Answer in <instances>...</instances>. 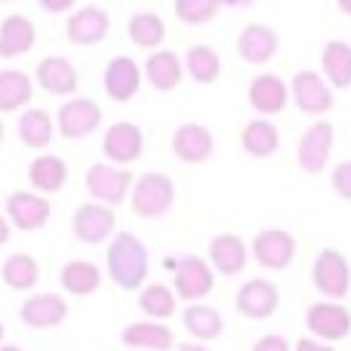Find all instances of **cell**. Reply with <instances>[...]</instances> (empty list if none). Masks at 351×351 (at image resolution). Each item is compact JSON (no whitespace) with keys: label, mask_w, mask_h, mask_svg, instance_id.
Segmentation results:
<instances>
[{"label":"cell","mask_w":351,"mask_h":351,"mask_svg":"<svg viewBox=\"0 0 351 351\" xmlns=\"http://www.w3.org/2000/svg\"><path fill=\"white\" fill-rule=\"evenodd\" d=\"M108 278L114 280L121 290H142L148 278V250L133 231H114L108 243Z\"/></svg>","instance_id":"1"},{"label":"cell","mask_w":351,"mask_h":351,"mask_svg":"<svg viewBox=\"0 0 351 351\" xmlns=\"http://www.w3.org/2000/svg\"><path fill=\"white\" fill-rule=\"evenodd\" d=\"M176 204V185L167 173H145L136 179L133 194H130V206L139 219H158L170 213Z\"/></svg>","instance_id":"2"},{"label":"cell","mask_w":351,"mask_h":351,"mask_svg":"<svg viewBox=\"0 0 351 351\" xmlns=\"http://www.w3.org/2000/svg\"><path fill=\"white\" fill-rule=\"evenodd\" d=\"M311 280L315 290L327 299H346L351 290V265L348 259L333 247H324L311 265Z\"/></svg>","instance_id":"3"},{"label":"cell","mask_w":351,"mask_h":351,"mask_svg":"<svg viewBox=\"0 0 351 351\" xmlns=\"http://www.w3.org/2000/svg\"><path fill=\"white\" fill-rule=\"evenodd\" d=\"M213 265L200 256H185V259L173 262V287L176 296L185 299V302H200L213 293Z\"/></svg>","instance_id":"4"},{"label":"cell","mask_w":351,"mask_h":351,"mask_svg":"<svg viewBox=\"0 0 351 351\" xmlns=\"http://www.w3.org/2000/svg\"><path fill=\"white\" fill-rule=\"evenodd\" d=\"M253 259L268 271H284L296 259V237L284 228H265L253 237Z\"/></svg>","instance_id":"5"},{"label":"cell","mask_w":351,"mask_h":351,"mask_svg":"<svg viewBox=\"0 0 351 351\" xmlns=\"http://www.w3.org/2000/svg\"><path fill=\"white\" fill-rule=\"evenodd\" d=\"M142 148H145V136L136 123L130 121H117L105 130V139H102V154L108 164L117 167H130L142 158Z\"/></svg>","instance_id":"6"},{"label":"cell","mask_w":351,"mask_h":351,"mask_svg":"<svg viewBox=\"0 0 351 351\" xmlns=\"http://www.w3.org/2000/svg\"><path fill=\"white\" fill-rule=\"evenodd\" d=\"M133 185V173L127 167H117V164H93L86 170V188L90 194L99 200V204H123L127 200V191Z\"/></svg>","instance_id":"7"},{"label":"cell","mask_w":351,"mask_h":351,"mask_svg":"<svg viewBox=\"0 0 351 351\" xmlns=\"http://www.w3.org/2000/svg\"><path fill=\"white\" fill-rule=\"evenodd\" d=\"M305 327L321 342H342L351 333V315L339 302H315L305 311Z\"/></svg>","instance_id":"8"},{"label":"cell","mask_w":351,"mask_h":351,"mask_svg":"<svg viewBox=\"0 0 351 351\" xmlns=\"http://www.w3.org/2000/svg\"><path fill=\"white\" fill-rule=\"evenodd\" d=\"M333 123L330 121H317L311 123L308 130L302 133V139H299L296 145V164L302 173L315 176L321 173L324 167H327L330 160V152H333Z\"/></svg>","instance_id":"9"},{"label":"cell","mask_w":351,"mask_h":351,"mask_svg":"<svg viewBox=\"0 0 351 351\" xmlns=\"http://www.w3.org/2000/svg\"><path fill=\"white\" fill-rule=\"evenodd\" d=\"M49 206L47 194H37V191H12L6 197V219H10L12 228L19 231H37L49 222Z\"/></svg>","instance_id":"10"},{"label":"cell","mask_w":351,"mask_h":351,"mask_svg":"<svg viewBox=\"0 0 351 351\" xmlns=\"http://www.w3.org/2000/svg\"><path fill=\"white\" fill-rule=\"evenodd\" d=\"M99 123H102V108L93 99H71L56 114V130L65 139H86L99 130Z\"/></svg>","instance_id":"11"},{"label":"cell","mask_w":351,"mask_h":351,"mask_svg":"<svg viewBox=\"0 0 351 351\" xmlns=\"http://www.w3.org/2000/svg\"><path fill=\"white\" fill-rule=\"evenodd\" d=\"M71 228H74V237L84 243H102L108 237H114V228H117V216L108 204H84L77 206L71 219Z\"/></svg>","instance_id":"12"},{"label":"cell","mask_w":351,"mask_h":351,"mask_svg":"<svg viewBox=\"0 0 351 351\" xmlns=\"http://www.w3.org/2000/svg\"><path fill=\"white\" fill-rule=\"evenodd\" d=\"M111 31V19L102 6H80L68 16L65 22V34L74 47H96L108 37Z\"/></svg>","instance_id":"13"},{"label":"cell","mask_w":351,"mask_h":351,"mask_svg":"<svg viewBox=\"0 0 351 351\" xmlns=\"http://www.w3.org/2000/svg\"><path fill=\"white\" fill-rule=\"evenodd\" d=\"M234 305H237V311H241L243 317H250V321H265V317H271L274 311H278L280 293H278V287H274L271 280L253 278V280H247V284L237 290Z\"/></svg>","instance_id":"14"},{"label":"cell","mask_w":351,"mask_h":351,"mask_svg":"<svg viewBox=\"0 0 351 351\" xmlns=\"http://www.w3.org/2000/svg\"><path fill=\"white\" fill-rule=\"evenodd\" d=\"M290 96L296 102V108L305 111V114H327L333 108V86L317 71H299L293 77Z\"/></svg>","instance_id":"15"},{"label":"cell","mask_w":351,"mask_h":351,"mask_svg":"<svg viewBox=\"0 0 351 351\" xmlns=\"http://www.w3.org/2000/svg\"><path fill=\"white\" fill-rule=\"evenodd\" d=\"M19 317L31 330H53L68 317V302L62 296H56V293H34V296H28L22 302Z\"/></svg>","instance_id":"16"},{"label":"cell","mask_w":351,"mask_h":351,"mask_svg":"<svg viewBox=\"0 0 351 351\" xmlns=\"http://www.w3.org/2000/svg\"><path fill=\"white\" fill-rule=\"evenodd\" d=\"M278 47H280V40L274 34V28H268L262 22L243 25V31L237 34V56L247 65H265V62H271L278 56Z\"/></svg>","instance_id":"17"},{"label":"cell","mask_w":351,"mask_h":351,"mask_svg":"<svg viewBox=\"0 0 351 351\" xmlns=\"http://www.w3.org/2000/svg\"><path fill=\"white\" fill-rule=\"evenodd\" d=\"M142 86V68L130 56H114L105 68V96L111 102H130Z\"/></svg>","instance_id":"18"},{"label":"cell","mask_w":351,"mask_h":351,"mask_svg":"<svg viewBox=\"0 0 351 351\" xmlns=\"http://www.w3.org/2000/svg\"><path fill=\"white\" fill-rule=\"evenodd\" d=\"M247 241L234 231H225V234H216L210 241V265L213 271L225 274V278H234L247 268Z\"/></svg>","instance_id":"19"},{"label":"cell","mask_w":351,"mask_h":351,"mask_svg":"<svg viewBox=\"0 0 351 351\" xmlns=\"http://www.w3.org/2000/svg\"><path fill=\"white\" fill-rule=\"evenodd\" d=\"M213 133L204 123H182L173 133V154L182 164H206L213 154Z\"/></svg>","instance_id":"20"},{"label":"cell","mask_w":351,"mask_h":351,"mask_svg":"<svg viewBox=\"0 0 351 351\" xmlns=\"http://www.w3.org/2000/svg\"><path fill=\"white\" fill-rule=\"evenodd\" d=\"M34 80L49 93V96H71L77 93V68L65 59V56H47L37 62Z\"/></svg>","instance_id":"21"},{"label":"cell","mask_w":351,"mask_h":351,"mask_svg":"<svg viewBox=\"0 0 351 351\" xmlns=\"http://www.w3.org/2000/svg\"><path fill=\"white\" fill-rule=\"evenodd\" d=\"M247 96H250V105H253L259 114L268 117V114H280V111L287 108V102H290V86H287V80L278 77V74H259V77H253Z\"/></svg>","instance_id":"22"},{"label":"cell","mask_w":351,"mask_h":351,"mask_svg":"<svg viewBox=\"0 0 351 351\" xmlns=\"http://www.w3.org/2000/svg\"><path fill=\"white\" fill-rule=\"evenodd\" d=\"M121 342L136 351H170L176 346L173 330L164 321H136L121 333Z\"/></svg>","instance_id":"23"},{"label":"cell","mask_w":351,"mask_h":351,"mask_svg":"<svg viewBox=\"0 0 351 351\" xmlns=\"http://www.w3.org/2000/svg\"><path fill=\"white\" fill-rule=\"evenodd\" d=\"M37 43V28L28 16H6L0 25V56L3 59H19L31 53Z\"/></svg>","instance_id":"24"},{"label":"cell","mask_w":351,"mask_h":351,"mask_svg":"<svg viewBox=\"0 0 351 351\" xmlns=\"http://www.w3.org/2000/svg\"><path fill=\"white\" fill-rule=\"evenodd\" d=\"M182 74H185V62L173 53V49H154L145 62V77L154 90L170 93L182 84Z\"/></svg>","instance_id":"25"},{"label":"cell","mask_w":351,"mask_h":351,"mask_svg":"<svg viewBox=\"0 0 351 351\" xmlns=\"http://www.w3.org/2000/svg\"><path fill=\"white\" fill-rule=\"evenodd\" d=\"M68 179V164L59 154H40V158L31 160L28 167V185L37 194H56L65 188Z\"/></svg>","instance_id":"26"},{"label":"cell","mask_w":351,"mask_h":351,"mask_svg":"<svg viewBox=\"0 0 351 351\" xmlns=\"http://www.w3.org/2000/svg\"><path fill=\"white\" fill-rule=\"evenodd\" d=\"M59 284L71 296H93L102 287V271L90 259H71L59 274Z\"/></svg>","instance_id":"27"},{"label":"cell","mask_w":351,"mask_h":351,"mask_svg":"<svg viewBox=\"0 0 351 351\" xmlns=\"http://www.w3.org/2000/svg\"><path fill=\"white\" fill-rule=\"evenodd\" d=\"M321 68L333 90H348L351 86V47L346 40H330L321 49Z\"/></svg>","instance_id":"28"},{"label":"cell","mask_w":351,"mask_h":351,"mask_svg":"<svg viewBox=\"0 0 351 351\" xmlns=\"http://www.w3.org/2000/svg\"><path fill=\"white\" fill-rule=\"evenodd\" d=\"M182 327H185L197 342H213L222 336L225 324H222V315H219L216 308H210V305H204V302H191L185 311H182Z\"/></svg>","instance_id":"29"},{"label":"cell","mask_w":351,"mask_h":351,"mask_svg":"<svg viewBox=\"0 0 351 351\" xmlns=\"http://www.w3.org/2000/svg\"><path fill=\"white\" fill-rule=\"evenodd\" d=\"M241 145L243 152L250 154V158H271L274 152H278L280 145V133L278 127H274L271 121H265V117H259V121H250L247 127L241 130Z\"/></svg>","instance_id":"30"},{"label":"cell","mask_w":351,"mask_h":351,"mask_svg":"<svg viewBox=\"0 0 351 351\" xmlns=\"http://www.w3.org/2000/svg\"><path fill=\"white\" fill-rule=\"evenodd\" d=\"M34 96V84L25 71L19 68H3L0 71V111L10 114V111H19L31 102Z\"/></svg>","instance_id":"31"},{"label":"cell","mask_w":351,"mask_h":351,"mask_svg":"<svg viewBox=\"0 0 351 351\" xmlns=\"http://www.w3.org/2000/svg\"><path fill=\"white\" fill-rule=\"evenodd\" d=\"M16 133H19V139H22V145L40 152V148H47L49 142H53V117L43 108H28L19 117Z\"/></svg>","instance_id":"32"},{"label":"cell","mask_w":351,"mask_h":351,"mask_svg":"<svg viewBox=\"0 0 351 351\" xmlns=\"http://www.w3.org/2000/svg\"><path fill=\"white\" fill-rule=\"evenodd\" d=\"M0 278H3V284L10 290H31L37 284V278H40V265L28 253H12L0 268Z\"/></svg>","instance_id":"33"},{"label":"cell","mask_w":351,"mask_h":351,"mask_svg":"<svg viewBox=\"0 0 351 351\" xmlns=\"http://www.w3.org/2000/svg\"><path fill=\"white\" fill-rule=\"evenodd\" d=\"M130 40L136 43L139 49H158L167 37V25L158 12H136L127 25Z\"/></svg>","instance_id":"34"},{"label":"cell","mask_w":351,"mask_h":351,"mask_svg":"<svg viewBox=\"0 0 351 351\" xmlns=\"http://www.w3.org/2000/svg\"><path fill=\"white\" fill-rule=\"evenodd\" d=\"M185 71L191 74L197 84H213V80L219 77V71H222V59H219V53L213 47L194 43L185 53Z\"/></svg>","instance_id":"35"},{"label":"cell","mask_w":351,"mask_h":351,"mask_svg":"<svg viewBox=\"0 0 351 351\" xmlns=\"http://www.w3.org/2000/svg\"><path fill=\"white\" fill-rule=\"evenodd\" d=\"M139 311L152 321H167L176 315V293L167 284H152L142 287L139 293Z\"/></svg>","instance_id":"36"},{"label":"cell","mask_w":351,"mask_h":351,"mask_svg":"<svg viewBox=\"0 0 351 351\" xmlns=\"http://www.w3.org/2000/svg\"><path fill=\"white\" fill-rule=\"evenodd\" d=\"M222 0H176V19L185 25H206L219 16Z\"/></svg>","instance_id":"37"},{"label":"cell","mask_w":351,"mask_h":351,"mask_svg":"<svg viewBox=\"0 0 351 351\" xmlns=\"http://www.w3.org/2000/svg\"><path fill=\"white\" fill-rule=\"evenodd\" d=\"M330 182H333V191L339 194L342 200H348L351 204V160H342V164H336L333 176H330Z\"/></svg>","instance_id":"38"},{"label":"cell","mask_w":351,"mask_h":351,"mask_svg":"<svg viewBox=\"0 0 351 351\" xmlns=\"http://www.w3.org/2000/svg\"><path fill=\"white\" fill-rule=\"evenodd\" d=\"M253 351H293V348H290V342H287L284 336L268 333V336H262V339L256 342Z\"/></svg>","instance_id":"39"},{"label":"cell","mask_w":351,"mask_h":351,"mask_svg":"<svg viewBox=\"0 0 351 351\" xmlns=\"http://www.w3.org/2000/svg\"><path fill=\"white\" fill-rule=\"evenodd\" d=\"M293 351H336L330 342H321L315 339V336H308V339H299L296 346H293Z\"/></svg>","instance_id":"40"},{"label":"cell","mask_w":351,"mask_h":351,"mask_svg":"<svg viewBox=\"0 0 351 351\" xmlns=\"http://www.w3.org/2000/svg\"><path fill=\"white\" fill-rule=\"evenodd\" d=\"M37 3H40L47 12H56V16H59V12H71L77 0H37Z\"/></svg>","instance_id":"41"},{"label":"cell","mask_w":351,"mask_h":351,"mask_svg":"<svg viewBox=\"0 0 351 351\" xmlns=\"http://www.w3.org/2000/svg\"><path fill=\"white\" fill-rule=\"evenodd\" d=\"M10 231H12V225H10V219L0 213V247H3L6 241H10Z\"/></svg>","instance_id":"42"},{"label":"cell","mask_w":351,"mask_h":351,"mask_svg":"<svg viewBox=\"0 0 351 351\" xmlns=\"http://www.w3.org/2000/svg\"><path fill=\"white\" fill-rule=\"evenodd\" d=\"M176 351H213V348H206L204 342H179V346H176Z\"/></svg>","instance_id":"43"},{"label":"cell","mask_w":351,"mask_h":351,"mask_svg":"<svg viewBox=\"0 0 351 351\" xmlns=\"http://www.w3.org/2000/svg\"><path fill=\"white\" fill-rule=\"evenodd\" d=\"M336 6H339L346 16H351V0H336Z\"/></svg>","instance_id":"44"},{"label":"cell","mask_w":351,"mask_h":351,"mask_svg":"<svg viewBox=\"0 0 351 351\" xmlns=\"http://www.w3.org/2000/svg\"><path fill=\"white\" fill-rule=\"evenodd\" d=\"M0 351H22L19 346H0Z\"/></svg>","instance_id":"45"},{"label":"cell","mask_w":351,"mask_h":351,"mask_svg":"<svg viewBox=\"0 0 351 351\" xmlns=\"http://www.w3.org/2000/svg\"><path fill=\"white\" fill-rule=\"evenodd\" d=\"M3 333H6V330H3V321H0V342H3Z\"/></svg>","instance_id":"46"},{"label":"cell","mask_w":351,"mask_h":351,"mask_svg":"<svg viewBox=\"0 0 351 351\" xmlns=\"http://www.w3.org/2000/svg\"><path fill=\"white\" fill-rule=\"evenodd\" d=\"M0 142H3V121H0Z\"/></svg>","instance_id":"47"},{"label":"cell","mask_w":351,"mask_h":351,"mask_svg":"<svg viewBox=\"0 0 351 351\" xmlns=\"http://www.w3.org/2000/svg\"><path fill=\"white\" fill-rule=\"evenodd\" d=\"M222 3H243V0H222Z\"/></svg>","instance_id":"48"},{"label":"cell","mask_w":351,"mask_h":351,"mask_svg":"<svg viewBox=\"0 0 351 351\" xmlns=\"http://www.w3.org/2000/svg\"><path fill=\"white\" fill-rule=\"evenodd\" d=\"M0 3H10V0H0Z\"/></svg>","instance_id":"49"}]
</instances>
